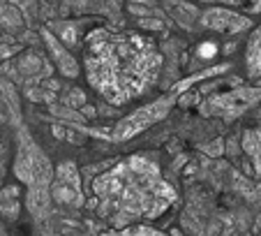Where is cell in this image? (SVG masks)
<instances>
[{
  "label": "cell",
  "instance_id": "obj_1",
  "mask_svg": "<svg viewBox=\"0 0 261 236\" xmlns=\"http://www.w3.org/2000/svg\"><path fill=\"white\" fill-rule=\"evenodd\" d=\"M162 54L150 37L134 30L93 28L84 39L81 69L88 86L111 107L143 98L162 74Z\"/></svg>",
  "mask_w": 261,
  "mask_h": 236
},
{
  "label": "cell",
  "instance_id": "obj_2",
  "mask_svg": "<svg viewBox=\"0 0 261 236\" xmlns=\"http://www.w3.org/2000/svg\"><path fill=\"white\" fill-rule=\"evenodd\" d=\"M90 206L114 229L158 220L176 202V190L153 157L134 153L88 183Z\"/></svg>",
  "mask_w": 261,
  "mask_h": 236
},
{
  "label": "cell",
  "instance_id": "obj_3",
  "mask_svg": "<svg viewBox=\"0 0 261 236\" xmlns=\"http://www.w3.org/2000/svg\"><path fill=\"white\" fill-rule=\"evenodd\" d=\"M227 69H229V63H224V65H215V67L203 69V72L194 74V77L182 79L180 84L173 86L167 95L153 100V102L146 104V107H139L137 111H132L129 116H125L120 123H116L114 130H107V132H104L107 137L104 139H111V141H125V139H132L134 134L143 132L146 128H150V125H155L158 121H162V118L171 111V107L176 104V100L180 98L182 90H188L190 86H194L197 81H201V79H211V77H215V74L227 72Z\"/></svg>",
  "mask_w": 261,
  "mask_h": 236
},
{
  "label": "cell",
  "instance_id": "obj_4",
  "mask_svg": "<svg viewBox=\"0 0 261 236\" xmlns=\"http://www.w3.org/2000/svg\"><path fill=\"white\" fill-rule=\"evenodd\" d=\"M51 197L60 206H81L84 204L79 167L72 160H65L56 167V176L54 183H51Z\"/></svg>",
  "mask_w": 261,
  "mask_h": 236
},
{
  "label": "cell",
  "instance_id": "obj_5",
  "mask_svg": "<svg viewBox=\"0 0 261 236\" xmlns=\"http://www.w3.org/2000/svg\"><path fill=\"white\" fill-rule=\"evenodd\" d=\"M199 23L203 30H213L220 35H241L252 28V19L241 12H233L229 7H208L199 14Z\"/></svg>",
  "mask_w": 261,
  "mask_h": 236
},
{
  "label": "cell",
  "instance_id": "obj_6",
  "mask_svg": "<svg viewBox=\"0 0 261 236\" xmlns=\"http://www.w3.org/2000/svg\"><path fill=\"white\" fill-rule=\"evenodd\" d=\"M256 98H261L256 90H243V93L238 90V93H229V95H222V98H213L206 109L201 107V111L211 113V116H224L227 121H231L238 113L245 111L250 104H254Z\"/></svg>",
  "mask_w": 261,
  "mask_h": 236
},
{
  "label": "cell",
  "instance_id": "obj_7",
  "mask_svg": "<svg viewBox=\"0 0 261 236\" xmlns=\"http://www.w3.org/2000/svg\"><path fill=\"white\" fill-rule=\"evenodd\" d=\"M42 39H44L46 51H49V56H51V60H54L56 69H58L63 77H67V79L79 77V63L74 60V56L69 54L67 44H65L63 39H60L58 35L51 33L49 28H42Z\"/></svg>",
  "mask_w": 261,
  "mask_h": 236
},
{
  "label": "cell",
  "instance_id": "obj_8",
  "mask_svg": "<svg viewBox=\"0 0 261 236\" xmlns=\"http://www.w3.org/2000/svg\"><path fill=\"white\" fill-rule=\"evenodd\" d=\"M243 60H245V72L250 79H259L261 77V23L254 26L247 37L245 44V54H243Z\"/></svg>",
  "mask_w": 261,
  "mask_h": 236
},
{
  "label": "cell",
  "instance_id": "obj_9",
  "mask_svg": "<svg viewBox=\"0 0 261 236\" xmlns=\"http://www.w3.org/2000/svg\"><path fill=\"white\" fill-rule=\"evenodd\" d=\"M241 146L245 151L247 160H250L254 174L261 178V128H250L243 132Z\"/></svg>",
  "mask_w": 261,
  "mask_h": 236
},
{
  "label": "cell",
  "instance_id": "obj_10",
  "mask_svg": "<svg viewBox=\"0 0 261 236\" xmlns=\"http://www.w3.org/2000/svg\"><path fill=\"white\" fill-rule=\"evenodd\" d=\"M107 236H167L162 234L160 229H153V227L143 225V222H137V225H129V227H123V229H116Z\"/></svg>",
  "mask_w": 261,
  "mask_h": 236
},
{
  "label": "cell",
  "instance_id": "obj_11",
  "mask_svg": "<svg viewBox=\"0 0 261 236\" xmlns=\"http://www.w3.org/2000/svg\"><path fill=\"white\" fill-rule=\"evenodd\" d=\"M0 23L5 26V28H19L21 16H19V12H16V7L0 5Z\"/></svg>",
  "mask_w": 261,
  "mask_h": 236
},
{
  "label": "cell",
  "instance_id": "obj_12",
  "mask_svg": "<svg viewBox=\"0 0 261 236\" xmlns=\"http://www.w3.org/2000/svg\"><path fill=\"white\" fill-rule=\"evenodd\" d=\"M217 54H220V46H217V42H213V39L199 42L197 56H199L201 60H213V58H217Z\"/></svg>",
  "mask_w": 261,
  "mask_h": 236
},
{
  "label": "cell",
  "instance_id": "obj_13",
  "mask_svg": "<svg viewBox=\"0 0 261 236\" xmlns=\"http://www.w3.org/2000/svg\"><path fill=\"white\" fill-rule=\"evenodd\" d=\"M72 23H58V26H54V33L58 35L60 39H63L67 46H72L74 42H76V28H69Z\"/></svg>",
  "mask_w": 261,
  "mask_h": 236
},
{
  "label": "cell",
  "instance_id": "obj_14",
  "mask_svg": "<svg viewBox=\"0 0 261 236\" xmlns=\"http://www.w3.org/2000/svg\"><path fill=\"white\" fill-rule=\"evenodd\" d=\"M141 26H143V28H150V30H162L164 28V23H162V21H158V19H150V21L143 19Z\"/></svg>",
  "mask_w": 261,
  "mask_h": 236
},
{
  "label": "cell",
  "instance_id": "obj_15",
  "mask_svg": "<svg viewBox=\"0 0 261 236\" xmlns=\"http://www.w3.org/2000/svg\"><path fill=\"white\" fill-rule=\"evenodd\" d=\"M139 3H141V0H139Z\"/></svg>",
  "mask_w": 261,
  "mask_h": 236
},
{
  "label": "cell",
  "instance_id": "obj_16",
  "mask_svg": "<svg viewBox=\"0 0 261 236\" xmlns=\"http://www.w3.org/2000/svg\"><path fill=\"white\" fill-rule=\"evenodd\" d=\"M259 236H261V234H259Z\"/></svg>",
  "mask_w": 261,
  "mask_h": 236
}]
</instances>
